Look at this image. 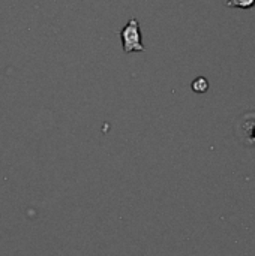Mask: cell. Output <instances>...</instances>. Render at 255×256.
I'll use <instances>...</instances> for the list:
<instances>
[{
    "label": "cell",
    "mask_w": 255,
    "mask_h": 256,
    "mask_svg": "<svg viewBox=\"0 0 255 256\" xmlns=\"http://www.w3.org/2000/svg\"><path fill=\"white\" fill-rule=\"evenodd\" d=\"M225 4L230 8H239V9H249L255 4V0H225Z\"/></svg>",
    "instance_id": "obj_3"
},
{
    "label": "cell",
    "mask_w": 255,
    "mask_h": 256,
    "mask_svg": "<svg viewBox=\"0 0 255 256\" xmlns=\"http://www.w3.org/2000/svg\"><path fill=\"white\" fill-rule=\"evenodd\" d=\"M120 39L123 45V51L126 54L129 52H143L146 48L141 42V32H140V22L137 18H131L125 27L120 30Z\"/></svg>",
    "instance_id": "obj_1"
},
{
    "label": "cell",
    "mask_w": 255,
    "mask_h": 256,
    "mask_svg": "<svg viewBox=\"0 0 255 256\" xmlns=\"http://www.w3.org/2000/svg\"><path fill=\"white\" fill-rule=\"evenodd\" d=\"M209 88V81L204 76H198L192 81V90L195 93H204Z\"/></svg>",
    "instance_id": "obj_2"
}]
</instances>
